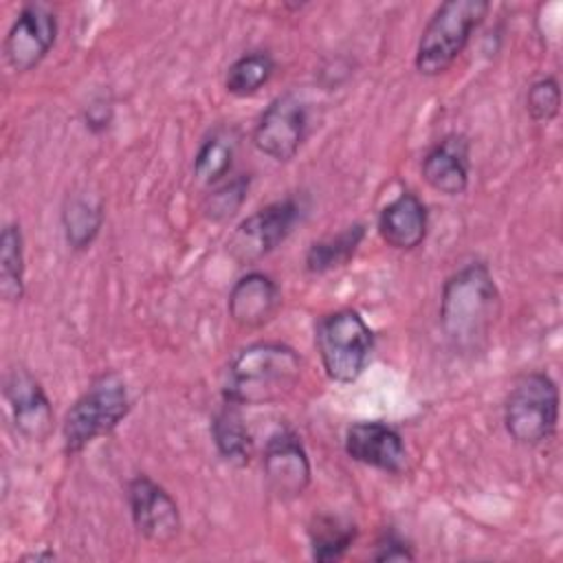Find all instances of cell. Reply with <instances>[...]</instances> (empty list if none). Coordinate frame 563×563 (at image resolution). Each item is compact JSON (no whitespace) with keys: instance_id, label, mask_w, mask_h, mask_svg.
<instances>
[{"instance_id":"cell-13","label":"cell","mask_w":563,"mask_h":563,"mask_svg":"<svg viewBox=\"0 0 563 563\" xmlns=\"http://www.w3.org/2000/svg\"><path fill=\"white\" fill-rule=\"evenodd\" d=\"M345 453L354 462L383 473H400L407 464V449L400 433L378 420L352 424L345 433Z\"/></svg>"},{"instance_id":"cell-9","label":"cell","mask_w":563,"mask_h":563,"mask_svg":"<svg viewBox=\"0 0 563 563\" xmlns=\"http://www.w3.org/2000/svg\"><path fill=\"white\" fill-rule=\"evenodd\" d=\"M55 13L42 2L24 4L4 37V62L15 73L33 70L48 55V51L55 44Z\"/></svg>"},{"instance_id":"cell-27","label":"cell","mask_w":563,"mask_h":563,"mask_svg":"<svg viewBox=\"0 0 563 563\" xmlns=\"http://www.w3.org/2000/svg\"><path fill=\"white\" fill-rule=\"evenodd\" d=\"M84 121H86V128L92 130V132L106 130L110 125V121H112V103L106 101V99L90 101V106L86 108Z\"/></svg>"},{"instance_id":"cell-1","label":"cell","mask_w":563,"mask_h":563,"mask_svg":"<svg viewBox=\"0 0 563 563\" xmlns=\"http://www.w3.org/2000/svg\"><path fill=\"white\" fill-rule=\"evenodd\" d=\"M499 314L501 295L484 262H471L444 282L440 328L455 352H479L488 343Z\"/></svg>"},{"instance_id":"cell-24","label":"cell","mask_w":563,"mask_h":563,"mask_svg":"<svg viewBox=\"0 0 563 563\" xmlns=\"http://www.w3.org/2000/svg\"><path fill=\"white\" fill-rule=\"evenodd\" d=\"M251 178L246 174H238L227 183H220L202 202V211L209 220L222 222L238 213L249 194Z\"/></svg>"},{"instance_id":"cell-18","label":"cell","mask_w":563,"mask_h":563,"mask_svg":"<svg viewBox=\"0 0 563 563\" xmlns=\"http://www.w3.org/2000/svg\"><path fill=\"white\" fill-rule=\"evenodd\" d=\"M211 438L218 453L233 466H246L253 453V438L242 420L240 405L224 400L211 420Z\"/></svg>"},{"instance_id":"cell-14","label":"cell","mask_w":563,"mask_h":563,"mask_svg":"<svg viewBox=\"0 0 563 563\" xmlns=\"http://www.w3.org/2000/svg\"><path fill=\"white\" fill-rule=\"evenodd\" d=\"M282 306V292L273 277L251 271L244 277H240L227 301L229 317L240 328H262L266 325Z\"/></svg>"},{"instance_id":"cell-3","label":"cell","mask_w":563,"mask_h":563,"mask_svg":"<svg viewBox=\"0 0 563 563\" xmlns=\"http://www.w3.org/2000/svg\"><path fill=\"white\" fill-rule=\"evenodd\" d=\"M490 2L486 0H446L424 24L416 46V70L424 77L446 73L466 48L473 31L482 24Z\"/></svg>"},{"instance_id":"cell-10","label":"cell","mask_w":563,"mask_h":563,"mask_svg":"<svg viewBox=\"0 0 563 563\" xmlns=\"http://www.w3.org/2000/svg\"><path fill=\"white\" fill-rule=\"evenodd\" d=\"M128 506L134 528L152 543H169L178 537L183 519L174 497L147 475L128 482Z\"/></svg>"},{"instance_id":"cell-23","label":"cell","mask_w":563,"mask_h":563,"mask_svg":"<svg viewBox=\"0 0 563 563\" xmlns=\"http://www.w3.org/2000/svg\"><path fill=\"white\" fill-rule=\"evenodd\" d=\"M233 154H235L233 134L229 130L211 132L200 143V147L194 156V176L207 185L220 183L233 165Z\"/></svg>"},{"instance_id":"cell-19","label":"cell","mask_w":563,"mask_h":563,"mask_svg":"<svg viewBox=\"0 0 563 563\" xmlns=\"http://www.w3.org/2000/svg\"><path fill=\"white\" fill-rule=\"evenodd\" d=\"M363 238H365V224L356 222L336 235L312 242L306 253V271L312 275H321L347 264L356 253L358 244L363 242Z\"/></svg>"},{"instance_id":"cell-28","label":"cell","mask_w":563,"mask_h":563,"mask_svg":"<svg viewBox=\"0 0 563 563\" xmlns=\"http://www.w3.org/2000/svg\"><path fill=\"white\" fill-rule=\"evenodd\" d=\"M24 559H31V561H51L55 559L53 552H33V554H26Z\"/></svg>"},{"instance_id":"cell-22","label":"cell","mask_w":563,"mask_h":563,"mask_svg":"<svg viewBox=\"0 0 563 563\" xmlns=\"http://www.w3.org/2000/svg\"><path fill=\"white\" fill-rule=\"evenodd\" d=\"M275 73V59L266 51H251L240 55L224 75V88L235 97L255 95L271 81Z\"/></svg>"},{"instance_id":"cell-21","label":"cell","mask_w":563,"mask_h":563,"mask_svg":"<svg viewBox=\"0 0 563 563\" xmlns=\"http://www.w3.org/2000/svg\"><path fill=\"white\" fill-rule=\"evenodd\" d=\"M308 534L312 559L330 563L343 559V554L350 550L356 539V526L334 515H319L312 519Z\"/></svg>"},{"instance_id":"cell-4","label":"cell","mask_w":563,"mask_h":563,"mask_svg":"<svg viewBox=\"0 0 563 563\" xmlns=\"http://www.w3.org/2000/svg\"><path fill=\"white\" fill-rule=\"evenodd\" d=\"M130 411V394L121 374L103 372L86 387L64 416L66 453H79L92 440L108 435Z\"/></svg>"},{"instance_id":"cell-7","label":"cell","mask_w":563,"mask_h":563,"mask_svg":"<svg viewBox=\"0 0 563 563\" xmlns=\"http://www.w3.org/2000/svg\"><path fill=\"white\" fill-rule=\"evenodd\" d=\"M301 218L295 198L275 200L244 218L229 240V253L238 264H255L275 251Z\"/></svg>"},{"instance_id":"cell-17","label":"cell","mask_w":563,"mask_h":563,"mask_svg":"<svg viewBox=\"0 0 563 563\" xmlns=\"http://www.w3.org/2000/svg\"><path fill=\"white\" fill-rule=\"evenodd\" d=\"M103 224V205L95 194L75 191L62 207V229L70 249H88Z\"/></svg>"},{"instance_id":"cell-20","label":"cell","mask_w":563,"mask_h":563,"mask_svg":"<svg viewBox=\"0 0 563 563\" xmlns=\"http://www.w3.org/2000/svg\"><path fill=\"white\" fill-rule=\"evenodd\" d=\"M24 268V235L18 222H9L0 233V295L4 301L22 299Z\"/></svg>"},{"instance_id":"cell-15","label":"cell","mask_w":563,"mask_h":563,"mask_svg":"<svg viewBox=\"0 0 563 563\" xmlns=\"http://www.w3.org/2000/svg\"><path fill=\"white\" fill-rule=\"evenodd\" d=\"M424 183L444 196H460L468 187V141L464 134L442 136L422 158Z\"/></svg>"},{"instance_id":"cell-26","label":"cell","mask_w":563,"mask_h":563,"mask_svg":"<svg viewBox=\"0 0 563 563\" xmlns=\"http://www.w3.org/2000/svg\"><path fill=\"white\" fill-rule=\"evenodd\" d=\"M374 559L376 561H413L416 554L411 552V548L396 532H385L376 541Z\"/></svg>"},{"instance_id":"cell-16","label":"cell","mask_w":563,"mask_h":563,"mask_svg":"<svg viewBox=\"0 0 563 563\" xmlns=\"http://www.w3.org/2000/svg\"><path fill=\"white\" fill-rule=\"evenodd\" d=\"M429 213L424 202L413 191H402L380 209L378 233L398 251H411L427 238Z\"/></svg>"},{"instance_id":"cell-5","label":"cell","mask_w":563,"mask_h":563,"mask_svg":"<svg viewBox=\"0 0 563 563\" xmlns=\"http://www.w3.org/2000/svg\"><path fill=\"white\" fill-rule=\"evenodd\" d=\"M559 422V389L550 374L528 372L515 380L504 402V427L521 446L548 442Z\"/></svg>"},{"instance_id":"cell-2","label":"cell","mask_w":563,"mask_h":563,"mask_svg":"<svg viewBox=\"0 0 563 563\" xmlns=\"http://www.w3.org/2000/svg\"><path fill=\"white\" fill-rule=\"evenodd\" d=\"M301 356L273 341L242 347L229 363L224 400L235 405H266L288 396L301 378Z\"/></svg>"},{"instance_id":"cell-8","label":"cell","mask_w":563,"mask_h":563,"mask_svg":"<svg viewBox=\"0 0 563 563\" xmlns=\"http://www.w3.org/2000/svg\"><path fill=\"white\" fill-rule=\"evenodd\" d=\"M308 134V108L297 92L277 95L260 114L253 145L277 163L290 161Z\"/></svg>"},{"instance_id":"cell-11","label":"cell","mask_w":563,"mask_h":563,"mask_svg":"<svg viewBox=\"0 0 563 563\" xmlns=\"http://www.w3.org/2000/svg\"><path fill=\"white\" fill-rule=\"evenodd\" d=\"M266 486L284 501L297 499L310 486V460L301 444V438L290 429L275 431L264 449L262 457Z\"/></svg>"},{"instance_id":"cell-25","label":"cell","mask_w":563,"mask_h":563,"mask_svg":"<svg viewBox=\"0 0 563 563\" xmlns=\"http://www.w3.org/2000/svg\"><path fill=\"white\" fill-rule=\"evenodd\" d=\"M526 110L539 123L552 121L561 110L559 81L554 77L537 79L526 92Z\"/></svg>"},{"instance_id":"cell-12","label":"cell","mask_w":563,"mask_h":563,"mask_svg":"<svg viewBox=\"0 0 563 563\" xmlns=\"http://www.w3.org/2000/svg\"><path fill=\"white\" fill-rule=\"evenodd\" d=\"M4 400L15 431L31 440L42 442L53 429V407L40 380L24 367H13L4 376Z\"/></svg>"},{"instance_id":"cell-6","label":"cell","mask_w":563,"mask_h":563,"mask_svg":"<svg viewBox=\"0 0 563 563\" xmlns=\"http://www.w3.org/2000/svg\"><path fill=\"white\" fill-rule=\"evenodd\" d=\"M314 343L328 378L354 383L372 356L374 334L356 310L341 308L319 319Z\"/></svg>"}]
</instances>
